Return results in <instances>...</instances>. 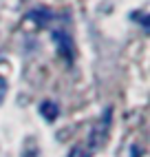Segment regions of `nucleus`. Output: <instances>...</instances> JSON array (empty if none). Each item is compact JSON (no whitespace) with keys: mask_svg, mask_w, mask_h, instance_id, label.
Listing matches in <instances>:
<instances>
[{"mask_svg":"<svg viewBox=\"0 0 150 157\" xmlns=\"http://www.w3.org/2000/svg\"><path fill=\"white\" fill-rule=\"evenodd\" d=\"M40 115H42L47 122H55L58 115H60V106H58L53 100H44V102L40 104Z\"/></svg>","mask_w":150,"mask_h":157,"instance_id":"1","label":"nucleus"}]
</instances>
